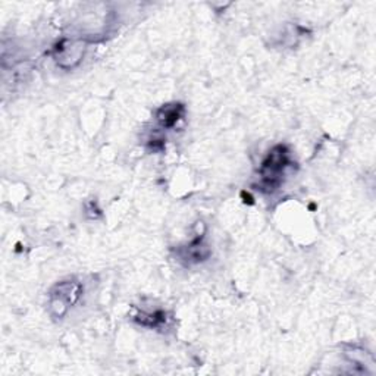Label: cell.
<instances>
[{"mask_svg":"<svg viewBox=\"0 0 376 376\" xmlns=\"http://www.w3.org/2000/svg\"><path fill=\"white\" fill-rule=\"evenodd\" d=\"M289 165L288 153L283 145H278L272 152H269L268 157L262 163V181L268 188H274L281 184V178L285 174V169Z\"/></svg>","mask_w":376,"mask_h":376,"instance_id":"cell-1","label":"cell"},{"mask_svg":"<svg viewBox=\"0 0 376 376\" xmlns=\"http://www.w3.org/2000/svg\"><path fill=\"white\" fill-rule=\"evenodd\" d=\"M57 57L60 60H74V62H78L81 57V46H75L74 43H71L69 46L60 48V53Z\"/></svg>","mask_w":376,"mask_h":376,"instance_id":"cell-4","label":"cell"},{"mask_svg":"<svg viewBox=\"0 0 376 376\" xmlns=\"http://www.w3.org/2000/svg\"><path fill=\"white\" fill-rule=\"evenodd\" d=\"M81 296V285L75 281H66L57 284L52 291L51 298V310L57 318H62L66 313L68 307Z\"/></svg>","mask_w":376,"mask_h":376,"instance_id":"cell-2","label":"cell"},{"mask_svg":"<svg viewBox=\"0 0 376 376\" xmlns=\"http://www.w3.org/2000/svg\"><path fill=\"white\" fill-rule=\"evenodd\" d=\"M183 112L184 109L181 105H166L157 114V119L163 127H172L183 118Z\"/></svg>","mask_w":376,"mask_h":376,"instance_id":"cell-3","label":"cell"}]
</instances>
